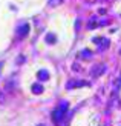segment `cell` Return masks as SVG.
I'll return each instance as SVG.
<instances>
[{"label": "cell", "instance_id": "1", "mask_svg": "<svg viewBox=\"0 0 121 126\" xmlns=\"http://www.w3.org/2000/svg\"><path fill=\"white\" fill-rule=\"evenodd\" d=\"M66 111H67V102H61L58 108L52 112V120H54V123H57V125L61 123L63 118H65Z\"/></svg>", "mask_w": 121, "mask_h": 126}, {"label": "cell", "instance_id": "2", "mask_svg": "<svg viewBox=\"0 0 121 126\" xmlns=\"http://www.w3.org/2000/svg\"><path fill=\"white\" fill-rule=\"evenodd\" d=\"M104 71H106V66H104V65L94 66V69H92V77H98V75H101Z\"/></svg>", "mask_w": 121, "mask_h": 126}, {"label": "cell", "instance_id": "3", "mask_svg": "<svg viewBox=\"0 0 121 126\" xmlns=\"http://www.w3.org/2000/svg\"><path fill=\"white\" fill-rule=\"evenodd\" d=\"M37 77H39V80L44 81V80H48V79H49V72L46 71V69H41V71H39V74H37Z\"/></svg>", "mask_w": 121, "mask_h": 126}, {"label": "cell", "instance_id": "4", "mask_svg": "<svg viewBox=\"0 0 121 126\" xmlns=\"http://www.w3.org/2000/svg\"><path fill=\"white\" fill-rule=\"evenodd\" d=\"M87 83H84V81H69V83L66 85L67 89H71V88H80V86H84Z\"/></svg>", "mask_w": 121, "mask_h": 126}, {"label": "cell", "instance_id": "5", "mask_svg": "<svg viewBox=\"0 0 121 126\" xmlns=\"http://www.w3.org/2000/svg\"><path fill=\"white\" fill-rule=\"evenodd\" d=\"M28 29H29L28 25H23V26H20V28H18V35H20V37H26V35H28Z\"/></svg>", "mask_w": 121, "mask_h": 126}, {"label": "cell", "instance_id": "6", "mask_svg": "<svg viewBox=\"0 0 121 126\" xmlns=\"http://www.w3.org/2000/svg\"><path fill=\"white\" fill-rule=\"evenodd\" d=\"M32 91L35 94H40V92H43V86L40 83H35V85H32Z\"/></svg>", "mask_w": 121, "mask_h": 126}, {"label": "cell", "instance_id": "7", "mask_svg": "<svg viewBox=\"0 0 121 126\" xmlns=\"http://www.w3.org/2000/svg\"><path fill=\"white\" fill-rule=\"evenodd\" d=\"M101 42H103V43H101V45L98 46V49H100V51H103L104 48H107V46H109V42H107L106 39H101Z\"/></svg>", "mask_w": 121, "mask_h": 126}, {"label": "cell", "instance_id": "8", "mask_svg": "<svg viewBox=\"0 0 121 126\" xmlns=\"http://www.w3.org/2000/svg\"><path fill=\"white\" fill-rule=\"evenodd\" d=\"M46 42L54 43V42H55V35H54V34H48V35H46Z\"/></svg>", "mask_w": 121, "mask_h": 126}, {"label": "cell", "instance_id": "9", "mask_svg": "<svg viewBox=\"0 0 121 126\" xmlns=\"http://www.w3.org/2000/svg\"><path fill=\"white\" fill-rule=\"evenodd\" d=\"M81 55H83V57H91V51H87V49H86V51L81 52Z\"/></svg>", "mask_w": 121, "mask_h": 126}, {"label": "cell", "instance_id": "10", "mask_svg": "<svg viewBox=\"0 0 121 126\" xmlns=\"http://www.w3.org/2000/svg\"><path fill=\"white\" fill-rule=\"evenodd\" d=\"M0 66H2V63H0Z\"/></svg>", "mask_w": 121, "mask_h": 126}, {"label": "cell", "instance_id": "11", "mask_svg": "<svg viewBox=\"0 0 121 126\" xmlns=\"http://www.w3.org/2000/svg\"><path fill=\"white\" fill-rule=\"evenodd\" d=\"M40 126H41V125H40Z\"/></svg>", "mask_w": 121, "mask_h": 126}]
</instances>
